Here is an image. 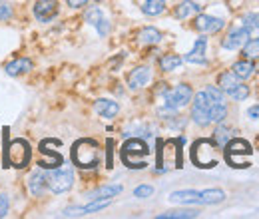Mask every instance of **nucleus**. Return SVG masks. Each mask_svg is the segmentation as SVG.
Listing matches in <instances>:
<instances>
[{
    "label": "nucleus",
    "instance_id": "nucleus-1",
    "mask_svg": "<svg viewBox=\"0 0 259 219\" xmlns=\"http://www.w3.org/2000/svg\"><path fill=\"white\" fill-rule=\"evenodd\" d=\"M72 160L84 169L96 167L100 164V146L94 140H80L72 148Z\"/></svg>",
    "mask_w": 259,
    "mask_h": 219
},
{
    "label": "nucleus",
    "instance_id": "nucleus-2",
    "mask_svg": "<svg viewBox=\"0 0 259 219\" xmlns=\"http://www.w3.org/2000/svg\"><path fill=\"white\" fill-rule=\"evenodd\" d=\"M223 148H225V162L231 167H247L249 165V156L253 154V150L245 140L231 138Z\"/></svg>",
    "mask_w": 259,
    "mask_h": 219
},
{
    "label": "nucleus",
    "instance_id": "nucleus-3",
    "mask_svg": "<svg viewBox=\"0 0 259 219\" xmlns=\"http://www.w3.org/2000/svg\"><path fill=\"white\" fill-rule=\"evenodd\" d=\"M148 154H150V150H148L146 142H142L138 138L128 140L124 144V148H122V160H124V164L128 167H138V169L146 167V162L142 158H146Z\"/></svg>",
    "mask_w": 259,
    "mask_h": 219
},
{
    "label": "nucleus",
    "instance_id": "nucleus-4",
    "mask_svg": "<svg viewBox=\"0 0 259 219\" xmlns=\"http://www.w3.org/2000/svg\"><path fill=\"white\" fill-rule=\"evenodd\" d=\"M30 154H32V150H30V144H28L26 140H22V138L12 140L10 146H8V142H6L4 164H6V167H8V165H12V167H24V165H28V162H30Z\"/></svg>",
    "mask_w": 259,
    "mask_h": 219
},
{
    "label": "nucleus",
    "instance_id": "nucleus-5",
    "mask_svg": "<svg viewBox=\"0 0 259 219\" xmlns=\"http://www.w3.org/2000/svg\"><path fill=\"white\" fill-rule=\"evenodd\" d=\"M194 98V92L188 84H178L174 90H168L164 94V100H166V108L168 110H174L178 112L180 108H186Z\"/></svg>",
    "mask_w": 259,
    "mask_h": 219
},
{
    "label": "nucleus",
    "instance_id": "nucleus-6",
    "mask_svg": "<svg viewBox=\"0 0 259 219\" xmlns=\"http://www.w3.org/2000/svg\"><path fill=\"white\" fill-rule=\"evenodd\" d=\"M74 185V171L72 167H56L48 175V187L52 193H66Z\"/></svg>",
    "mask_w": 259,
    "mask_h": 219
},
{
    "label": "nucleus",
    "instance_id": "nucleus-7",
    "mask_svg": "<svg viewBox=\"0 0 259 219\" xmlns=\"http://www.w3.org/2000/svg\"><path fill=\"white\" fill-rule=\"evenodd\" d=\"M192 158H194V162H195L197 167H213L217 164L215 152H213V148H211L209 142H197L194 146Z\"/></svg>",
    "mask_w": 259,
    "mask_h": 219
},
{
    "label": "nucleus",
    "instance_id": "nucleus-8",
    "mask_svg": "<svg viewBox=\"0 0 259 219\" xmlns=\"http://www.w3.org/2000/svg\"><path fill=\"white\" fill-rule=\"evenodd\" d=\"M32 12L38 22H50L58 16V0H38Z\"/></svg>",
    "mask_w": 259,
    "mask_h": 219
},
{
    "label": "nucleus",
    "instance_id": "nucleus-9",
    "mask_svg": "<svg viewBox=\"0 0 259 219\" xmlns=\"http://www.w3.org/2000/svg\"><path fill=\"white\" fill-rule=\"evenodd\" d=\"M249 38H251V34H249V30H247L245 26L231 28V30H229V34L223 38L221 46H223L225 50H237V48H243V46H245V42H247Z\"/></svg>",
    "mask_w": 259,
    "mask_h": 219
},
{
    "label": "nucleus",
    "instance_id": "nucleus-10",
    "mask_svg": "<svg viewBox=\"0 0 259 219\" xmlns=\"http://www.w3.org/2000/svg\"><path fill=\"white\" fill-rule=\"evenodd\" d=\"M223 18H217V16H209V14H199L195 18V28L201 32V34H215L223 28Z\"/></svg>",
    "mask_w": 259,
    "mask_h": 219
},
{
    "label": "nucleus",
    "instance_id": "nucleus-11",
    "mask_svg": "<svg viewBox=\"0 0 259 219\" xmlns=\"http://www.w3.org/2000/svg\"><path fill=\"white\" fill-rule=\"evenodd\" d=\"M150 78H152V70L148 66H138L128 76V88L130 90H140L150 82Z\"/></svg>",
    "mask_w": 259,
    "mask_h": 219
},
{
    "label": "nucleus",
    "instance_id": "nucleus-12",
    "mask_svg": "<svg viewBox=\"0 0 259 219\" xmlns=\"http://www.w3.org/2000/svg\"><path fill=\"white\" fill-rule=\"evenodd\" d=\"M170 201L182 205H201V191L197 189H180L170 193Z\"/></svg>",
    "mask_w": 259,
    "mask_h": 219
},
{
    "label": "nucleus",
    "instance_id": "nucleus-13",
    "mask_svg": "<svg viewBox=\"0 0 259 219\" xmlns=\"http://www.w3.org/2000/svg\"><path fill=\"white\" fill-rule=\"evenodd\" d=\"M205 50H207V38L205 36H201V38H197L195 40V44H194V48L186 54V62H190V64H205Z\"/></svg>",
    "mask_w": 259,
    "mask_h": 219
},
{
    "label": "nucleus",
    "instance_id": "nucleus-14",
    "mask_svg": "<svg viewBox=\"0 0 259 219\" xmlns=\"http://www.w3.org/2000/svg\"><path fill=\"white\" fill-rule=\"evenodd\" d=\"M94 110L98 112V116H102V118H106V120H112V118L118 116L120 106H118V102H114V100L102 98V100H98V102L94 104Z\"/></svg>",
    "mask_w": 259,
    "mask_h": 219
},
{
    "label": "nucleus",
    "instance_id": "nucleus-15",
    "mask_svg": "<svg viewBox=\"0 0 259 219\" xmlns=\"http://www.w3.org/2000/svg\"><path fill=\"white\" fill-rule=\"evenodd\" d=\"M28 187H30V193H32V195H42L44 189L48 187V175H46L42 169L32 171L30 177H28Z\"/></svg>",
    "mask_w": 259,
    "mask_h": 219
},
{
    "label": "nucleus",
    "instance_id": "nucleus-16",
    "mask_svg": "<svg viewBox=\"0 0 259 219\" xmlns=\"http://www.w3.org/2000/svg\"><path fill=\"white\" fill-rule=\"evenodd\" d=\"M32 68H34V64H32L30 58H16V60H12L4 66V72L8 76H22V74L30 72Z\"/></svg>",
    "mask_w": 259,
    "mask_h": 219
},
{
    "label": "nucleus",
    "instance_id": "nucleus-17",
    "mask_svg": "<svg viewBox=\"0 0 259 219\" xmlns=\"http://www.w3.org/2000/svg\"><path fill=\"white\" fill-rule=\"evenodd\" d=\"M122 185L120 183H112V185H102V187H98V189H94L88 197L90 199H112V197H116V195H120L122 193Z\"/></svg>",
    "mask_w": 259,
    "mask_h": 219
},
{
    "label": "nucleus",
    "instance_id": "nucleus-18",
    "mask_svg": "<svg viewBox=\"0 0 259 219\" xmlns=\"http://www.w3.org/2000/svg\"><path fill=\"white\" fill-rule=\"evenodd\" d=\"M199 12H201V6H199V4H195L194 0H184V2L176 8V18L184 20V18H190V16H194V14H199Z\"/></svg>",
    "mask_w": 259,
    "mask_h": 219
},
{
    "label": "nucleus",
    "instance_id": "nucleus-19",
    "mask_svg": "<svg viewBox=\"0 0 259 219\" xmlns=\"http://www.w3.org/2000/svg\"><path fill=\"white\" fill-rule=\"evenodd\" d=\"M223 199H225L223 189H217V187L201 189V205H215V203H221Z\"/></svg>",
    "mask_w": 259,
    "mask_h": 219
},
{
    "label": "nucleus",
    "instance_id": "nucleus-20",
    "mask_svg": "<svg viewBox=\"0 0 259 219\" xmlns=\"http://www.w3.org/2000/svg\"><path fill=\"white\" fill-rule=\"evenodd\" d=\"M138 40L142 44H160L162 42V32L158 28H154V26H146V28L140 30Z\"/></svg>",
    "mask_w": 259,
    "mask_h": 219
},
{
    "label": "nucleus",
    "instance_id": "nucleus-21",
    "mask_svg": "<svg viewBox=\"0 0 259 219\" xmlns=\"http://www.w3.org/2000/svg\"><path fill=\"white\" fill-rule=\"evenodd\" d=\"M253 70H255V66H253V62H249V60H239V62H235L233 68H231V72H233L239 80H247V78L253 74Z\"/></svg>",
    "mask_w": 259,
    "mask_h": 219
},
{
    "label": "nucleus",
    "instance_id": "nucleus-22",
    "mask_svg": "<svg viewBox=\"0 0 259 219\" xmlns=\"http://www.w3.org/2000/svg\"><path fill=\"white\" fill-rule=\"evenodd\" d=\"M166 10V0H144L142 12L148 16H158Z\"/></svg>",
    "mask_w": 259,
    "mask_h": 219
},
{
    "label": "nucleus",
    "instance_id": "nucleus-23",
    "mask_svg": "<svg viewBox=\"0 0 259 219\" xmlns=\"http://www.w3.org/2000/svg\"><path fill=\"white\" fill-rule=\"evenodd\" d=\"M197 215H199V211H195V209H176V211L160 213L158 219H194Z\"/></svg>",
    "mask_w": 259,
    "mask_h": 219
},
{
    "label": "nucleus",
    "instance_id": "nucleus-24",
    "mask_svg": "<svg viewBox=\"0 0 259 219\" xmlns=\"http://www.w3.org/2000/svg\"><path fill=\"white\" fill-rule=\"evenodd\" d=\"M235 86H239V78L233 72H223L219 76V88L223 90V94H229Z\"/></svg>",
    "mask_w": 259,
    "mask_h": 219
},
{
    "label": "nucleus",
    "instance_id": "nucleus-25",
    "mask_svg": "<svg viewBox=\"0 0 259 219\" xmlns=\"http://www.w3.org/2000/svg\"><path fill=\"white\" fill-rule=\"evenodd\" d=\"M182 62H184V58H180V56H176V54H166V56L160 60V68H162L164 72H172V70H178V68L182 66Z\"/></svg>",
    "mask_w": 259,
    "mask_h": 219
},
{
    "label": "nucleus",
    "instance_id": "nucleus-26",
    "mask_svg": "<svg viewBox=\"0 0 259 219\" xmlns=\"http://www.w3.org/2000/svg\"><path fill=\"white\" fill-rule=\"evenodd\" d=\"M225 116H227V106H225V102L213 104V106H211V110H209V120H211V122L221 124Z\"/></svg>",
    "mask_w": 259,
    "mask_h": 219
},
{
    "label": "nucleus",
    "instance_id": "nucleus-27",
    "mask_svg": "<svg viewBox=\"0 0 259 219\" xmlns=\"http://www.w3.org/2000/svg\"><path fill=\"white\" fill-rule=\"evenodd\" d=\"M231 138H233V134H231V130L225 128V126H219V128L215 130V134H213V142H215L219 148H223Z\"/></svg>",
    "mask_w": 259,
    "mask_h": 219
},
{
    "label": "nucleus",
    "instance_id": "nucleus-28",
    "mask_svg": "<svg viewBox=\"0 0 259 219\" xmlns=\"http://www.w3.org/2000/svg\"><path fill=\"white\" fill-rule=\"evenodd\" d=\"M243 56L245 58H259V36L257 38H249L243 46Z\"/></svg>",
    "mask_w": 259,
    "mask_h": 219
},
{
    "label": "nucleus",
    "instance_id": "nucleus-29",
    "mask_svg": "<svg viewBox=\"0 0 259 219\" xmlns=\"http://www.w3.org/2000/svg\"><path fill=\"white\" fill-rule=\"evenodd\" d=\"M243 26L249 30V34H259V12H249L243 18Z\"/></svg>",
    "mask_w": 259,
    "mask_h": 219
},
{
    "label": "nucleus",
    "instance_id": "nucleus-30",
    "mask_svg": "<svg viewBox=\"0 0 259 219\" xmlns=\"http://www.w3.org/2000/svg\"><path fill=\"white\" fill-rule=\"evenodd\" d=\"M227 96H229L231 100H235V102H241V100H245V98L249 96V88L243 86V84H239V86H235Z\"/></svg>",
    "mask_w": 259,
    "mask_h": 219
},
{
    "label": "nucleus",
    "instance_id": "nucleus-31",
    "mask_svg": "<svg viewBox=\"0 0 259 219\" xmlns=\"http://www.w3.org/2000/svg\"><path fill=\"white\" fill-rule=\"evenodd\" d=\"M84 18H86V22H88V24L96 26V24H98V22L104 18V14H102V10H100L98 6H92V8L86 12V16H84Z\"/></svg>",
    "mask_w": 259,
    "mask_h": 219
},
{
    "label": "nucleus",
    "instance_id": "nucleus-32",
    "mask_svg": "<svg viewBox=\"0 0 259 219\" xmlns=\"http://www.w3.org/2000/svg\"><path fill=\"white\" fill-rule=\"evenodd\" d=\"M152 195H154L152 185H138L134 189V197H138V199H146V197H152Z\"/></svg>",
    "mask_w": 259,
    "mask_h": 219
},
{
    "label": "nucleus",
    "instance_id": "nucleus-33",
    "mask_svg": "<svg viewBox=\"0 0 259 219\" xmlns=\"http://www.w3.org/2000/svg\"><path fill=\"white\" fill-rule=\"evenodd\" d=\"M205 92L211 96V100H213L215 104H221V102H223V90H221L219 86H207Z\"/></svg>",
    "mask_w": 259,
    "mask_h": 219
},
{
    "label": "nucleus",
    "instance_id": "nucleus-34",
    "mask_svg": "<svg viewBox=\"0 0 259 219\" xmlns=\"http://www.w3.org/2000/svg\"><path fill=\"white\" fill-rule=\"evenodd\" d=\"M12 18V6L8 2H0V22Z\"/></svg>",
    "mask_w": 259,
    "mask_h": 219
},
{
    "label": "nucleus",
    "instance_id": "nucleus-35",
    "mask_svg": "<svg viewBox=\"0 0 259 219\" xmlns=\"http://www.w3.org/2000/svg\"><path fill=\"white\" fill-rule=\"evenodd\" d=\"M8 209H10V199H8V195L0 193V217H6V215H8Z\"/></svg>",
    "mask_w": 259,
    "mask_h": 219
},
{
    "label": "nucleus",
    "instance_id": "nucleus-36",
    "mask_svg": "<svg viewBox=\"0 0 259 219\" xmlns=\"http://www.w3.org/2000/svg\"><path fill=\"white\" fill-rule=\"evenodd\" d=\"M96 30H98V34H100V36H108V34H110V20L104 16V18L96 24Z\"/></svg>",
    "mask_w": 259,
    "mask_h": 219
},
{
    "label": "nucleus",
    "instance_id": "nucleus-37",
    "mask_svg": "<svg viewBox=\"0 0 259 219\" xmlns=\"http://www.w3.org/2000/svg\"><path fill=\"white\" fill-rule=\"evenodd\" d=\"M247 116H249L251 120H259V104H255V106H251V108L247 110Z\"/></svg>",
    "mask_w": 259,
    "mask_h": 219
},
{
    "label": "nucleus",
    "instance_id": "nucleus-38",
    "mask_svg": "<svg viewBox=\"0 0 259 219\" xmlns=\"http://www.w3.org/2000/svg\"><path fill=\"white\" fill-rule=\"evenodd\" d=\"M90 2V0H68V6L70 8H82V6H86Z\"/></svg>",
    "mask_w": 259,
    "mask_h": 219
},
{
    "label": "nucleus",
    "instance_id": "nucleus-39",
    "mask_svg": "<svg viewBox=\"0 0 259 219\" xmlns=\"http://www.w3.org/2000/svg\"><path fill=\"white\" fill-rule=\"evenodd\" d=\"M257 72H259V66H257Z\"/></svg>",
    "mask_w": 259,
    "mask_h": 219
},
{
    "label": "nucleus",
    "instance_id": "nucleus-40",
    "mask_svg": "<svg viewBox=\"0 0 259 219\" xmlns=\"http://www.w3.org/2000/svg\"><path fill=\"white\" fill-rule=\"evenodd\" d=\"M142 2H144V0H142Z\"/></svg>",
    "mask_w": 259,
    "mask_h": 219
}]
</instances>
